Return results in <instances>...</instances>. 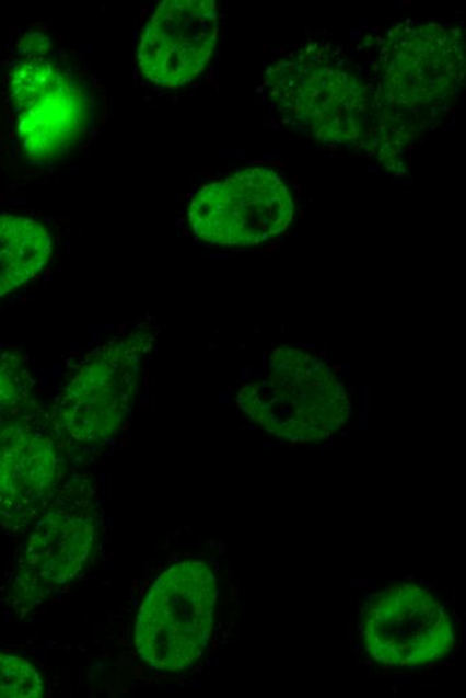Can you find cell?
Returning a JSON list of instances; mask_svg holds the SVG:
<instances>
[{
  "label": "cell",
  "instance_id": "6",
  "mask_svg": "<svg viewBox=\"0 0 466 698\" xmlns=\"http://www.w3.org/2000/svg\"><path fill=\"white\" fill-rule=\"evenodd\" d=\"M294 214V198L282 176L254 167L197 191L188 218L205 242L256 247L283 234Z\"/></svg>",
  "mask_w": 466,
  "mask_h": 698
},
{
  "label": "cell",
  "instance_id": "4",
  "mask_svg": "<svg viewBox=\"0 0 466 698\" xmlns=\"http://www.w3.org/2000/svg\"><path fill=\"white\" fill-rule=\"evenodd\" d=\"M238 408L256 425L291 443L325 439L350 414L345 387L324 363L282 348L272 356L270 378L238 392Z\"/></svg>",
  "mask_w": 466,
  "mask_h": 698
},
{
  "label": "cell",
  "instance_id": "7",
  "mask_svg": "<svg viewBox=\"0 0 466 698\" xmlns=\"http://www.w3.org/2000/svg\"><path fill=\"white\" fill-rule=\"evenodd\" d=\"M362 640L380 664L416 667L446 657L456 642V631L451 614L430 591L403 583L369 599Z\"/></svg>",
  "mask_w": 466,
  "mask_h": 698
},
{
  "label": "cell",
  "instance_id": "5",
  "mask_svg": "<svg viewBox=\"0 0 466 698\" xmlns=\"http://www.w3.org/2000/svg\"><path fill=\"white\" fill-rule=\"evenodd\" d=\"M218 582L202 562L172 565L154 582L140 608L136 646L153 670L178 672L193 666L211 638Z\"/></svg>",
  "mask_w": 466,
  "mask_h": 698
},
{
  "label": "cell",
  "instance_id": "12",
  "mask_svg": "<svg viewBox=\"0 0 466 698\" xmlns=\"http://www.w3.org/2000/svg\"><path fill=\"white\" fill-rule=\"evenodd\" d=\"M53 240L37 220L0 217V297L32 282L49 262Z\"/></svg>",
  "mask_w": 466,
  "mask_h": 698
},
{
  "label": "cell",
  "instance_id": "9",
  "mask_svg": "<svg viewBox=\"0 0 466 698\" xmlns=\"http://www.w3.org/2000/svg\"><path fill=\"white\" fill-rule=\"evenodd\" d=\"M91 499L81 483L59 491L30 536L18 587L26 598L74 581L91 559L95 520Z\"/></svg>",
  "mask_w": 466,
  "mask_h": 698
},
{
  "label": "cell",
  "instance_id": "11",
  "mask_svg": "<svg viewBox=\"0 0 466 698\" xmlns=\"http://www.w3.org/2000/svg\"><path fill=\"white\" fill-rule=\"evenodd\" d=\"M10 92L30 155L51 157L73 145L82 128L81 98L54 65L37 58L16 65Z\"/></svg>",
  "mask_w": 466,
  "mask_h": 698
},
{
  "label": "cell",
  "instance_id": "13",
  "mask_svg": "<svg viewBox=\"0 0 466 698\" xmlns=\"http://www.w3.org/2000/svg\"><path fill=\"white\" fill-rule=\"evenodd\" d=\"M34 387L25 356L0 347V432L28 414Z\"/></svg>",
  "mask_w": 466,
  "mask_h": 698
},
{
  "label": "cell",
  "instance_id": "1",
  "mask_svg": "<svg viewBox=\"0 0 466 698\" xmlns=\"http://www.w3.org/2000/svg\"><path fill=\"white\" fill-rule=\"evenodd\" d=\"M378 69V136L403 147L438 123L456 99L465 75L463 37L435 23H401L387 33Z\"/></svg>",
  "mask_w": 466,
  "mask_h": 698
},
{
  "label": "cell",
  "instance_id": "10",
  "mask_svg": "<svg viewBox=\"0 0 466 698\" xmlns=\"http://www.w3.org/2000/svg\"><path fill=\"white\" fill-rule=\"evenodd\" d=\"M218 37V8L212 0H165L143 30L142 75L158 85L180 88L206 69Z\"/></svg>",
  "mask_w": 466,
  "mask_h": 698
},
{
  "label": "cell",
  "instance_id": "14",
  "mask_svg": "<svg viewBox=\"0 0 466 698\" xmlns=\"http://www.w3.org/2000/svg\"><path fill=\"white\" fill-rule=\"evenodd\" d=\"M44 691V682L30 662L0 653V698H37Z\"/></svg>",
  "mask_w": 466,
  "mask_h": 698
},
{
  "label": "cell",
  "instance_id": "3",
  "mask_svg": "<svg viewBox=\"0 0 466 698\" xmlns=\"http://www.w3.org/2000/svg\"><path fill=\"white\" fill-rule=\"evenodd\" d=\"M154 337L152 328H136L82 357L54 404L50 422L59 437L85 446L115 437L133 403L142 359Z\"/></svg>",
  "mask_w": 466,
  "mask_h": 698
},
{
  "label": "cell",
  "instance_id": "8",
  "mask_svg": "<svg viewBox=\"0 0 466 698\" xmlns=\"http://www.w3.org/2000/svg\"><path fill=\"white\" fill-rule=\"evenodd\" d=\"M53 432L35 413L0 432V527H26L61 491V445Z\"/></svg>",
  "mask_w": 466,
  "mask_h": 698
},
{
  "label": "cell",
  "instance_id": "2",
  "mask_svg": "<svg viewBox=\"0 0 466 698\" xmlns=\"http://www.w3.org/2000/svg\"><path fill=\"white\" fill-rule=\"evenodd\" d=\"M266 85L286 123L325 145H354L375 124L374 92L325 47L308 46L275 62Z\"/></svg>",
  "mask_w": 466,
  "mask_h": 698
}]
</instances>
